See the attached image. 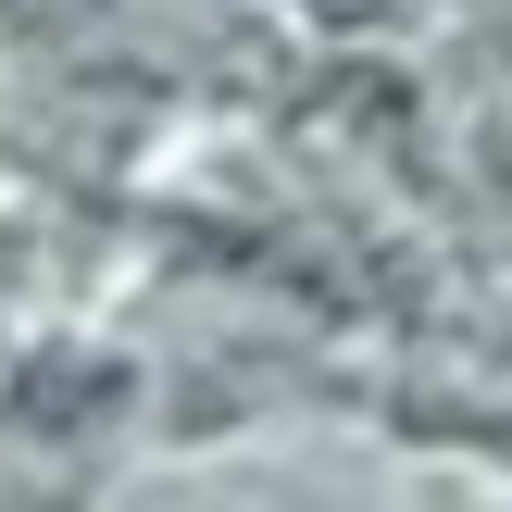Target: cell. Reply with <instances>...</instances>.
I'll return each mask as SVG.
<instances>
[]
</instances>
